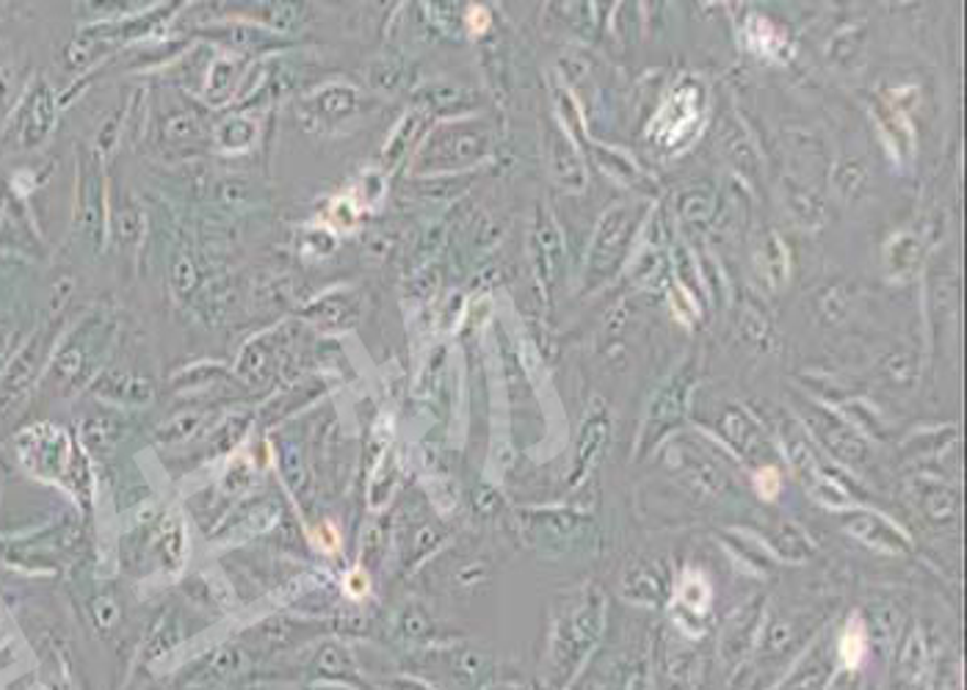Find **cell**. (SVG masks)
I'll return each mask as SVG.
<instances>
[{
	"mask_svg": "<svg viewBox=\"0 0 967 690\" xmlns=\"http://www.w3.org/2000/svg\"><path fill=\"white\" fill-rule=\"evenodd\" d=\"M841 655L846 657L848 666H854V663H857L859 657H863V633H859L857 627H848L846 630V635H843Z\"/></svg>",
	"mask_w": 967,
	"mask_h": 690,
	"instance_id": "obj_1",
	"label": "cell"
}]
</instances>
